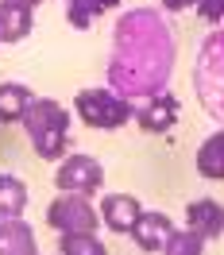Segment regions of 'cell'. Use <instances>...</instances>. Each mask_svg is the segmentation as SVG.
Listing matches in <instances>:
<instances>
[{
  "instance_id": "2e32d148",
  "label": "cell",
  "mask_w": 224,
  "mask_h": 255,
  "mask_svg": "<svg viewBox=\"0 0 224 255\" xmlns=\"http://www.w3.org/2000/svg\"><path fill=\"white\" fill-rule=\"evenodd\" d=\"M205 244H209L205 236H197L193 228L182 224V228H174L170 240L162 244V255H205Z\"/></svg>"
},
{
  "instance_id": "8992f818",
  "label": "cell",
  "mask_w": 224,
  "mask_h": 255,
  "mask_svg": "<svg viewBox=\"0 0 224 255\" xmlns=\"http://www.w3.org/2000/svg\"><path fill=\"white\" fill-rule=\"evenodd\" d=\"M178 224L170 221V213H162V209H143L139 213V221L131 224V244L139 248L143 255H162V244L170 240V232H174Z\"/></svg>"
},
{
  "instance_id": "ba28073f",
  "label": "cell",
  "mask_w": 224,
  "mask_h": 255,
  "mask_svg": "<svg viewBox=\"0 0 224 255\" xmlns=\"http://www.w3.org/2000/svg\"><path fill=\"white\" fill-rule=\"evenodd\" d=\"M186 228H193L205 240H221L224 236V205L217 197H193L186 205Z\"/></svg>"
},
{
  "instance_id": "8fae6325",
  "label": "cell",
  "mask_w": 224,
  "mask_h": 255,
  "mask_svg": "<svg viewBox=\"0 0 224 255\" xmlns=\"http://www.w3.org/2000/svg\"><path fill=\"white\" fill-rule=\"evenodd\" d=\"M35 228L23 217L0 221V255H35Z\"/></svg>"
},
{
  "instance_id": "9a60e30c",
  "label": "cell",
  "mask_w": 224,
  "mask_h": 255,
  "mask_svg": "<svg viewBox=\"0 0 224 255\" xmlns=\"http://www.w3.org/2000/svg\"><path fill=\"white\" fill-rule=\"evenodd\" d=\"M58 255H109V244H101L97 232H66L58 236Z\"/></svg>"
},
{
  "instance_id": "ffe728a7",
  "label": "cell",
  "mask_w": 224,
  "mask_h": 255,
  "mask_svg": "<svg viewBox=\"0 0 224 255\" xmlns=\"http://www.w3.org/2000/svg\"><path fill=\"white\" fill-rule=\"evenodd\" d=\"M35 255H39V252H35Z\"/></svg>"
},
{
  "instance_id": "5b68a950",
  "label": "cell",
  "mask_w": 224,
  "mask_h": 255,
  "mask_svg": "<svg viewBox=\"0 0 224 255\" xmlns=\"http://www.w3.org/2000/svg\"><path fill=\"white\" fill-rule=\"evenodd\" d=\"M178 97L174 93H151L143 97L139 105H135V124H139V131H147V135H166L170 128L178 124Z\"/></svg>"
},
{
  "instance_id": "4fadbf2b",
  "label": "cell",
  "mask_w": 224,
  "mask_h": 255,
  "mask_svg": "<svg viewBox=\"0 0 224 255\" xmlns=\"http://www.w3.org/2000/svg\"><path fill=\"white\" fill-rule=\"evenodd\" d=\"M23 209H27V186H23V178L0 170V221L23 217Z\"/></svg>"
},
{
  "instance_id": "5bb4252c",
  "label": "cell",
  "mask_w": 224,
  "mask_h": 255,
  "mask_svg": "<svg viewBox=\"0 0 224 255\" xmlns=\"http://www.w3.org/2000/svg\"><path fill=\"white\" fill-rule=\"evenodd\" d=\"M116 4H120V0H66V19H70L74 31H89L93 19L112 12Z\"/></svg>"
},
{
  "instance_id": "3957f363",
  "label": "cell",
  "mask_w": 224,
  "mask_h": 255,
  "mask_svg": "<svg viewBox=\"0 0 224 255\" xmlns=\"http://www.w3.org/2000/svg\"><path fill=\"white\" fill-rule=\"evenodd\" d=\"M54 186L58 193H81V197H93L105 186V166L93 159V155H81V151H70L54 162Z\"/></svg>"
},
{
  "instance_id": "7a4b0ae2",
  "label": "cell",
  "mask_w": 224,
  "mask_h": 255,
  "mask_svg": "<svg viewBox=\"0 0 224 255\" xmlns=\"http://www.w3.org/2000/svg\"><path fill=\"white\" fill-rule=\"evenodd\" d=\"M74 116L93 131H120L124 124L135 120V105L128 93L112 85H89L74 97Z\"/></svg>"
},
{
  "instance_id": "7c38bea8",
  "label": "cell",
  "mask_w": 224,
  "mask_h": 255,
  "mask_svg": "<svg viewBox=\"0 0 224 255\" xmlns=\"http://www.w3.org/2000/svg\"><path fill=\"white\" fill-rule=\"evenodd\" d=\"M35 93L23 81H0V124H23Z\"/></svg>"
},
{
  "instance_id": "9c48e42d",
  "label": "cell",
  "mask_w": 224,
  "mask_h": 255,
  "mask_svg": "<svg viewBox=\"0 0 224 255\" xmlns=\"http://www.w3.org/2000/svg\"><path fill=\"white\" fill-rule=\"evenodd\" d=\"M193 170L205 182H224V128H217L213 135L201 139L197 155H193Z\"/></svg>"
},
{
  "instance_id": "30bf717a",
  "label": "cell",
  "mask_w": 224,
  "mask_h": 255,
  "mask_svg": "<svg viewBox=\"0 0 224 255\" xmlns=\"http://www.w3.org/2000/svg\"><path fill=\"white\" fill-rule=\"evenodd\" d=\"M35 27V8H23V4H8L0 0V43H23Z\"/></svg>"
},
{
  "instance_id": "ac0fdd59",
  "label": "cell",
  "mask_w": 224,
  "mask_h": 255,
  "mask_svg": "<svg viewBox=\"0 0 224 255\" xmlns=\"http://www.w3.org/2000/svg\"><path fill=\"white\" fill-rule=\"evenodd\" d=\"M193 4H197V0H162V8H166V12H190Z\"/></svg>"
},
{
  "instance_id": "277c9868",
  "label": "cell",
  "mask_w": 224,
  "mask_h": 255,
  "mask_svg": "<svg viewBox=\"0 0 224 255\" xmlns=\"http://www.w3.org/2000/svg\"><path fill=\"white\" fill-rule=\"evenodd\" d=\"M47 224L58 236H66V232H97L101 228V209L93 205V197L58 193L47 205Z\"/></svg>"
},
{
  "instance_id": "e0dca14e",
  "label": "cell",
  "mask_w": 224,
  "mask_h": 255,
  "mask_svg": "<svg viewBox=\"0 0 224 255\" xmlns=\"http://www.w3.org/2000/svg\"><path fill=\"white\" fill-rule=\"evenodd\" d=\"M193 12L205 19V23H224V0H197Z\"/></svg>"
},
{
  "instance_id": "52a82bcc",
  "label": "cell",
  "mask_w": 224,
  "mask_h": 255,
  "mask_svg": "<svg viewBox=\"0 0 224 255\" xmlns=\"http://www.w3.org/2000/svg\"><path fill=\"white\" fill-rule=\"evenodd\" d=\"M97 209H101V224L109 232H116V236H128L131 224L139 221V213H143L139 197H131V193H105Z\"/></svg>"
},
{
  "instance_id": "d6986e66",
  "label": "cell",
  "mask_w": 224,
  "mask_h": 255,
  "mask_svg": "<svg viewBox=\"0 0 224 255\" xmlns=\"http://www.w3.org/2000/svg\"><path fill=\"white\" fill-rule=\"evenodd\" d=\"M8 4H23V8H39L43 0H8Z\"/></svg>"
},
{
  "instance_id": "6da1fadb",
  "label": "cell",
  "mask_w": 224,
  "mask_h": 255,
  "mask_svg": "<svg viewBox=\"0 0 224 255\" xmlns=\"http://www.w3.org/2000/svg\"><path fill=\"white\" fill-rule=\"evenodd\" d=\"M23 131L43 162H58L62 155H70V109L62 101L35 97L27 116H23Z\"/></svg>"
}]
</instances>
